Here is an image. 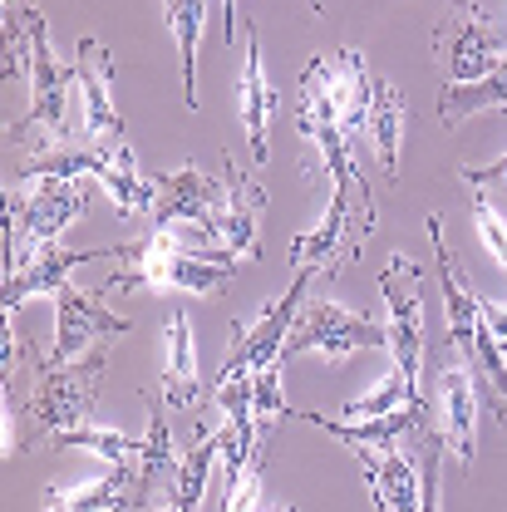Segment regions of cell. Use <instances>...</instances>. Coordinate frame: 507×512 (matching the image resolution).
Returning <instances> with one entry per match:
<instances>
[{
    "label": "cell",
    "mask_w": 507,
    "mask_h": 512,
    "mask_svg": "<svg viewBox=\"0 0 507 512\" xmlns=\"http://www.w3.org/2000/svg\"><path fill=\"white\" fill-rule=\"evenodd\" d=\"M104 345L69 360V365H50L40 360L35 365V389L20 409V439H15V453H30L35 444H55L64 429H79L104 389Z\"/></svg>",
    "instance_id": "6da1fadb"
},
{
    "label": "cell",
    "mask_w": 507,
    "mask_h": 512,
    "mask_svg": "<svg viewBox=\"0 0 507 512\" xmlns=\"http://www.w3.org/2000/svg\"><path fill=\"white\" fill-rule=\"evenodd\" d=\"M242 256L222 247H188L178 242V227L148 232V242L124 247V271L114 286H153V291H188V296H217L237 276Z\"/></svg>",
    "instance_id": "7a4b0ae2"
},
{
    "label": "cell",
    "mask_w": 507,
    "mask_h": 512,
    "mask_svg": "<svg viewBox=\"0 0 507 512\" xmlns=\"http://www.w3.org/2000/svg\"><path fill=\"white\" fill-rule=\"evenodd\" d=\"M370 69L355 50L316 55L296 89V128L335 124L355 148L365 143V109H370Z\"/></svg>",
    "instance_id": "3957f363"
},
{
    "label": "cell",
    "mask_w": 507,
    "mask_h": 512,
    "mask_svg": "<svg viewBox=\"0 0 507 512\" xmlns=\"http://www.w3.org/2000/svg\"><path fill=\"white\" fill-rule=\"evenodd\" d=\"M25 25H30V114L10 128L15 148L30 143L35 128H45V148H60V143H79V124L69 119V109L79 104V79H74V64H60V55L50 50V30L45 20L25 5ZM40 148V153H45Z\"/></svg>",
    "instance_id": "277c9868"
},
{
    "label": "cell",
    "mask_w": 507,
    "mask_h": 512,
    "mask_svg": "<svg viewBox=\"0 0 507 512\" xmlns=\"http://www.w3.org/2000/svg\"><path fill=\"white\" fill-rule=\"evenodd\" d=\"M429 242H434V256H439V281H444L448 345H453V350L473 365V375H483V380H488L507 399V360H503V350L493 345V335H488V320H483V296L468 286V276H463L458 256L448 252L439 212L429 217Z\"/></svg>",
    "instance_id": "5b68a950"
},
{
    "label": "cell",
    "mask_w": 507,
    "mask_h": 512,
    "mask_svg": "<svg viewBox=\"0 0 507 512\" xmlns=\"http://www.w3.org/2000/svg\"><path fill=\"white\" fill-rule=\"evenodd\" d=\"M84 212V188L79 183H20L5 192V271H15L20 261H30L35 252L55 247L60 232Z\"/></svg>",
    "instance_id": "8992f818"
},
{
    "label": "cell",
    "mask_w": 507,
    "mask_h": 512,
    "mask_svg": "<svg viewBox=\"0 0 507 512\" xmlns=\"http://www.w3.org/2000/svg\"><path fill=\"white\" fill-rule=\"evenodd\" d=\"M355 350H389V325H375L370 316L316 296L311 306H301V316L286 335V350H281V365L296 360V355H325V360H345Z\"/></svg>",
    "instance_id": "52a82bcc"
},
{
    "label": "cell",
    "mask_w": 507,
    "mask_h": 512,
    "mask_svg": "<svg viewBox=\"0 0 507 512\" xmlns=\"http://www.w3.org/2000/svg\"><path fill=\"white\" fill-rule=\"evenodd\" d=\"M316 276H320L316 266H301L286 296H276L252 325H247V320L232 325V350H227V365H222L217 380H227V375H256V370H266V365H281L286 335H291V325H296V316H301L306 291H311Z\"/></svg>",
    "instance_id": "ba28073f"
},
{
    "label": "cell",
    "mask_w": 507,
    "mask_h": 512,
    "mask_svg": "<svg viewBox=\"0 0 507 512\" xmlns=\"http://www.w3.org/2000/svg\"><path fill=\"white\" fill-rule=\"evenodd\" d=\"M380 296L389 301V355L394 370L404 375L414 404L419 399V365H424V296H419V266L404 252L389 256V266L380 271Z\"/></svg>",
    "instance_id": "9c48e42d"
},
{
    "label": "cell",
    "mask_w": 507,
    "mask_h": 512,
    "mask_svg": "<svg viewBox=\"0 0 507 512\" xmlns=\"http://www.w3.org/2000/svg\"><path fill=\"white\" fill-rule=\"evenodd\" d=\"M222 202H227V183L222 178H207L197 163H183L173 173H158L153 178V232L158 227H197L202 242L212 247V232L222 222Z\"/></svg>",
    "instance_id": "30bf717a"
},
{
    "label": "cell",
    "mask_w": 507,
    "mask_h": 512,
    "mask_svg": "<svg viewBox=\"0 0 507 512\" xmlns=\"http://www.w3.org/2000/svg\"><path fill=\"white\" fill-rule=\"evenodd\" d=\"M434 434L463 468L473 463V453H478V375L458 350L444 355V365L434 375Z\"/></svg>",
    "instance_id": "8fae6325"
},
{
    "label": "cell",
    "mask_w": 507,
    "mask_h": 512,
    "mask_svg": "<svg viewBox=\"0 0 507 512\" xmlns=\"http://www.w3.org/2000/svg\"><path fill=\"white\" fill-rule=\"evenodd\" d=\"M74 79H79V143H94V148L124 143V119L114 109V60L89 35L79 40Z\"/></svg>",
    "instance_id": "7c38bea8"
},
{
    "label": "cell",
    "mask_w": 507,
    "mask_h": 512,
    "mask_svg": "<svg viewBox=\"0 0 507 512\" xmlns=\"http://www.w3.org/2000/svg\"><path fill=\"white\" fill-rule=\"evenodd\" d=\"M55 311H60V335H55V350L45 355L50 365H69V360L89 355V350H94V340H99V345H109V340L128 335V320L114 316L99 296L79 291L74 281H64L60 291H55Z\"/></svg>",
    "instance_id": "4fadbf2b"
},
{
    "label": "cell",
    "mask_w": 507,
    "mask_h": 512,
    "mask_svg": "<svg viewBox=\"0 0 507 512\" xmlns=\"http://www.w3.org/2000/svg\"><path fill=\"white\" fill-rule=\"evenodd\" d=\"M458 5H463V20L444 15V25L434 30V50H439V64L448 69V84H478L488 69H498L507 45L488 35L478 0H458Z\"/></svg>",
    "instance_id": "5bb4252c"
},
{
    "label": "cell",
    "mask_w": 507,
    "mask_h": 512,
    "mask_svg": "<svg viewBox=\"0 0 507 512\" xmlns=\"http://www.w3.org/2000/svg\"><path fill=\"white\" fill-rule=\"evenodd\" d=\"M222 183H227V202H222V222L212 232V247L256 261L261 256V212H266V192L237 158H222Z\"/></svg>",
    "instance_id": "9a60e30c"
},
{
    "label": "cell",
    "mask_w": 507,
    "mask_h": 512,
    "mask_svg": "<svg viewBox=\"0 0 507 512\" xmlns=\"http://www.w3.org/2000/svg\"><path fill=\"white\" fill-rule=\"evenodd\" d=\"M370 498L380 512H419L424 508V468L419 453H399V448H350Z\"/></svg>",
    "instance_id": "2e32d148"
},
{
    "label": "cell",
    "mask_w": 507,
    "mask_h": 512,
    "mask_svg": "<svg viewBox=\"0 0 507 512\" xmlns=\"http://www.w3.org/2000/svg\"><path fill=\"white\" fill-rule=\"evenodd\" d=\"M212 394L202 384V365H197V340L183 311L163 320V404L173 409H202Z\"/></svg>",
    "instance_id": "e0dca14e"
},
{
    "label": "cell",
    "mask_w": 507,
    "mask_h": 512,
    "mask_svg": "<svg viewBox=\"0 0 507 512\" xmlns=\"http://www.w3.org/2000/svg\"><path fill=\"white\" fill-rule=\"evenodd\" d=\"M114 252H119V247H114ZM114 252H64L60 242L45 247V252H35L30 261H20L15 271H5V286H0L5 316H15V306H25L30 296H55L84 261H94V256H114Z\"/></svg>",
    "instance_id": "ac0fdd59"
},
{
    "label": "cell",
    "mask_w": 507,
    "mask_h": 512,
    "mask_svg": "<svg viewBox=\"0 0 507 512\" xmlns=\"http://www.w3.org/2000/svg\"><path fill=\"white\" fill-rule=\"evenodd\" d=\"M237 99H242V128H247V143H252V158L256 163H266L271 158V143H266V133H271V119H276V109H281V94L271 89V79H266V64H261V35H247V60H242V84H237Z\"/></svg>",
    "instance_id": "d6986e66"
},
{
    "label": "cell",
    "mask_w": 507,
    "mask_h": 512,
    "mask_svg": "<svg viewBox=\"0 0 507 512\" xmlns=\"http://www.w3.org/2000/svg\"><path fill=\"white\" fill-rule=\"evenodd\" d=\"M424 414L429 409H394V414H380V419H330V414H296L291 409V419H301V424H311V429H325L330 439H340L345 448H399V434L404 429H419L424 424Z\"/></svg>",
    "instance_id": "ffe728a7"
},
{
    "label": "cell",
    "mask_w": 507,
    "mask_h": 512,
    "mask_svg": "<svg viewBox=\"0 0 507 512\" xmlns=\"http://www.w3.org/2000/svg\"><path fill=\"white\" fill-rule=\"evenodd\" d=\"M365 143L380 158V173L399 178V148H404V99L389 79H370V109H365Z\"/></svg>",
    "instance_id": "44dd1931"
},
{
    "label": "cell",
    "mask_w": 507,
    "mask_h": 512,
    "mask_svg": "<svg viewBox=\"0 0 507 512\" xmlns=\"http://www.w3.org/2000/svg\"><path fill=\"white\" fill-rule=\"evenodd\" d=\"M128 508H143L128 468H109L99 483H84L74 493L45 488V503H40V512H128Z\"/></svg>",
    "instance_id": "7402d4cb"
},
{
    "label": "cell",
    "mask_w": 507,
    "mask_h": 512,
    "mask_svg": "<svg viewBox=\"0 0 507 512\" xmlns=\"http://www.w3.org/2000/svg\"><path fill=\"white\" fill-rule=\"evenodd\" d=\"M173 473H178V463H173L168 414H163V404L153 399V409H148V434H143V453H138V463H133V488H138L143 508H148V498H153L158 488H173Z\"/></svg>",
    "instance_id": "603a6c76"
},
{
    "label": "cell",
    "mask_w": 507,
    "mask_h": 512,
    "mask_svg": "<svg viewBox=\"0 0 507 512\" xmlns=\"http://www.w3.org/2000/svg\"><path fill=\"white\" fill-rule=\"evenodd\" d=\"M483 109H507V55L478 84H444L439 89V119H444V128L468 124Z\"/></svg>",
    "instance_id": "cb8c5ba5"
},
{
    "label": "cell",
    "mask_w": 507,
    "mask_h": 512,
    "mask_svg": "<svg viewBox=\"0 0 507 512\" xmlns=\"http://www.w3.org/2000/svg\"><path fill=\"white\" fill-rule=\"evenodd\" d=\"M99 188L114 197V207H119L124 217H148V212H153V178L138 173L128 143H114V148H109V158H104V168H99Z\"/></svg>",
    "instance_id": "d4e9b609"
},
{
    "label": "cell",
    "mask_w": 507,
    "mask_h": 512,
    "mask_svg": "<svg viewBox=\"0 0 507 512\" xmlns=\"http://www.w3.org/2000/svg\"><path fill=\"white\" fill-rule=\"evenodd\" d=\"M163 20L173 30L178 45V69H183V99L197 109V45H202V25H207V0H163Z\"/></svg>",
    "instance_id": "484cf974"
},
{
    "label": "cell",
    "mask_w": 507,
    "mask_h": 512,
    "mask_svg": "<svg viewBox=\"0 0 507 512\" xmlns=\"http://www.w3.org/2000/svg\"><path fill=\"white\" fill-rule=\"evenodd\" d=\"M222 458V434L212 429V434H202L197 448H192L188 458L178 463V473H173V488H168V503L178 512H197V503L207 498V478H212V463Z\"/></svg>",
    "instance_id": "4316f807"
},
{
    "label": "cell",
    "mask_w": 507,
    "mask_h": 512,
    "mask_svg": "<svg viewBox=\"0 0 507 512\" xmlns=\"http://www.w3.org/2000/svg\"><path fill=\"white\" fill-rule=\"evenodd\" d=\"M55 444L99 453L109 468H128V473H133V463H138V453H143V439H133V434H124V429H109V424H79V429H64Z\"/></svg>",
    "instance_id": "83f0119b"
},
{
    "label": "cell",
    "mask_w": 507,
    "mask_h": 512,
    "mask_svg": "<svg viewBox=\"0 0 507 512\" xmlns=\"http://www.w3.org/2000/svg\"><path fill=\"white\" fill-rule=\"evenodd\" d=\"M252 414H256V424H261L266 434L276 429V419L291 414V404L281 399V365H266V370H256L252 375Z\"/></svg>",
    "instance_id": "f1b7e54d"
},
{
    "label": "cell",
    "mask_w": 507,
    "mask_h": 512,
    "mask_svg": "<svg viewBox=\"0 0 507 512\" xmlns=\"http://www.w3.org/2000/svg\"><path fill=\"white\" fill-rule=\"evenodd\" d=\"M473 227H478V237H483L488 256L507 271V222H503V212H498L488 197H478V202H473Z\"/></svg>",
    "instance_id": "f546056e"
},
{
    "label": "cell",
    "mask_w": 507,
    "mask_h": 512,
    "mask_svg": "<svg viewBox=\"0 0 507 512\" xmlns=\"http://www.w3.org/2000/svg\"><path fill=\"white\" fill-rule=\"evenodd\" d=\"M439 468H444V439L429 434V444H424V508L419 512H439Z\"/></svg>",
    "instance_id": "4dcf8cb0"
},
{
    "label": "cell",
    "mask_w": 507,
    "mask_h": 512,
    "mask_svg": "<svg viewBox=\"0 0 507 512\" xmlns=\"http://www.w3.org/2000/svg\"><path fill=\"white\" fill-rule=\"evenodd\" d=\"M468 188H478V192H507V153L498 158V163H488V168H463L458 173Z\"/></svg>",
    "instance_id": "1f68e13d"
},
{
    "label": "cell",
    "mask_w": 507,
    "mask_h": 512,
    "mask_svg": "<svg viewBox=\"0 0 507 512\" xmlns=\"http://www.w3.org/2000/svg\"><path fill=\"white\" fill-rule=\"evenodd\" d=\"M483 320H488V335H493V345L503 350V360H507V306L483 301Z\"/></svg>",
    "instance_id": "d6a6232c"
},
{
    "label": "cell",
    "mask_w": 507,
    "mask_h": 512,
    "mask_svg": "<svg viewBox=\"0 0 507 512\" xmlns=\"http://www.w3.org/2000/svg\"><path fill=\"white\" fill-rule=\"evenodd\" d=\"M222 5V45L237 35V0H217Z\"/></svg>",
    "instance_id": "836d02e7"
},
{
    "label": "cell",
    "mask_w": 507,
    "mask_h": 512,
    "mask_svg": "<svg viewBox=\"0 0 507 512\" xmlns=\"http://www.w3.org/2000/svg\"><path fill=\"white\" fill-rule=\"evenodd\" d=\"M20 10H25V0H5V20H10V15H20Z\"/></svg>",
    "instance_id": "e575fe53"
},
{
    "label": "cell",
    "mask_w": 507,
    "mask_h": 512,
    "mask_svg": "<svg viewBox=\"0 0 507 512\" xmlns=\"http://www.w3.org/2000/svg\"><path fill=\"white\" fill-rule=\"evenodd\" d=\"M306 5H311V10H316V15H320V10H325V0H306Z\"/></svg>",
    "instance_id": "d590c367"
},
{
    "label": "cell",
    "mask_w": 507,
    "mask_h": 512,
    "mask_svg": "<svg viewBox=\"0 0 507 512\" xmlns=\"http://www.w3.org/2000/svg\"><path fill=\"white\" fill-rule=\"evenodd\" d=\"M261 512H296V508H261Z\"/></svg>",
    "instance_id": "8d00e7d4"
},
{
    "label": "cell",
    "mask_w": 507,
    "mask_h": 512,
    "mask_svg": "<svg viewBox=\"0 0 507 512\" xmlns=\"http://www.w3.org/2000/svg\"><path fill=\"white\" fill-rule=\"evenodd\" d=\"M153 512H178V508H173V503H168V508H153Z\"/></svg>",
    "instance_id": "74e56055"
}]
</instances>
